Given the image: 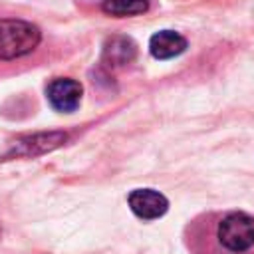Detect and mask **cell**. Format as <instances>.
Segmentation results:
<instances>
[{"label": "cell", "instance_id": "1", "mask_svg": "<svg viewBox=\"0 0 254 254\" xmlns=\"http://www.w3.org/2000/svg\"><path fill=\"white\" fill-rule=\"evenodd\" d=\"M40 40L38 26L16 18L0 20V60H14L34 52Z\"/></svg>", "mask_w": 254, "mask_h": 254}, {"label": "cell", "instance_id": "2", "mask_svg": "<svg viewBox=\"0 0 254 254\" xmlns=\"http://www.w3.org/2000/svg\"><path fill=\"white\" fill-rule=\"evenodd\" d=\"M218 244L230 254H244L254 248V218L246 212L226 214L216 228Z\"/></svg>", "mask_w": 254, "mask_h": 254}, {"label": "cell", "instance_id": "3", "mask_svg": "<svg viewBox=\"0 0 254 254\" xmlns=\"http://www.w3.org/2000/svg\"><path fill=\"white\" fill-rule=\"evenodd\" d=\"M46 93H48V101H50V105L54 109L64 111V113H69V111L77 109V105L81 101L83 89H81L79 81H75V79L58 77V79H54L48 85Z\"/></svg>", "mask_w": 254, "mask_h": 254}, {"label": "cell", "instance_id": "4", "mask_svg": "<svg viewBox=\"0 0 254 254\" xmlns=\"http://www.w3.org/2000/svg\"><path fill=\"white\" fill-rule=\"evenodd\" d=\"M129 206H131L133 214H137L139 218L155 220L167 212L169 200L153 189H135L129 194Z\"/></svg>", "mask_w": 254, "mask_h": 254}, {"label": "cell", "instance_id": "5", "mask_svg": "<svg viewBox=\"0 0 254 254\" xmlns=\"http://www.w3.org/2000/svg\"><path fill=\"white\" fill-rule=\"evenodd\" d=\"M67 139L65 133H40L26 139H20L14 143V147L8 151V157H36L46 151H52L60 147Z\"/></svg>", "mask_w": 254, "mask_h": 254}, {"label": "cell", "instance_id": "6", "mask_svg": "<svg viewBox=\"0 0 254 254\" xmlns=\"http://www.w3.org/2000/svg\"><path fill=\"white\" fill-rule=\"evenodd\" d=\"M137 56V46L131 38L127 36H113L105 42L103 46V64L109 65V67H121V65H127L135 60Z\"/></svg>", "mask_w": 254, "mask_h": 254}, {"label": "cell", "instance_id": "7", "mask_svg": "<svg viewBox=\"0 0 254 254\" xmlns=\"http://www.w3.org/2000/svg\"><path fill=\"white\" fill-rule=\"evenodd\" d=\"M187 48V40L173 30H161L151 36L149 40V52L157 60H171L179 54H183Z\"/></svg>", "mask_w": 254, "mask_h": 254}, {"label": "cell", "instance_id": "8", "mask_svg": "<svg viewBox=\"0 0 254 254\" xmlns=\"http://www.w3.org/2000/svg\"><path fill=\"white\" fill-rule=\"evenodd\" d=\"M103 12L115 18H125V16H137L147 12L149 0H103Z\"/></svg>", "mask_w": 254, "mask_h": 254}]
</instances>
